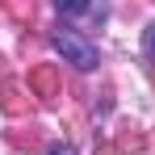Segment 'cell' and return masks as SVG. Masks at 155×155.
<instances>
[{
  "mask_svg": "<svg viewBox=\"0 0 155 155\" xmlns=\"http://www.w3.org/2000/svg\"><path fill=\"white\" fill-rule=\"evenodd\" d=\"M51 42H54V51L63 54V63H71V67H80V71H92V67H97V46H92L80 29L59 25L51 34Z\"/></svg>",
  "mask_w": 155,
  "mask_h": 155,
  "instance_id": "obj_1",
  "label": "cell"
},
{
  "mask_svg": "<svg viewBox=\"0 0 155 155\" xmlns=\"http://www.w3.org/2000/svg\"><path fill=\"white\" fill-rule=\"evenodd\" d=\"M88 4H92V0H54V8H59L63 17H80Z\"/></svg>",
  "mask_w": 155,
  "mask_h": 155,
  "instance_id": "obj_2",
  "label": "cell"
},
{
  "mask_svg": "<svg viewBox=\"0 0 155 155\" xmlns=\"http://www.w3.org/2000/svg\"><path fill=\"white\" fill-rule=\"evenodd\" d=\"M143 54H147V59H155V21L143 29Z\"/></svg>",
  "mask_w": 155,
  "mask_h": 155,
  "instance_id": "obj_3",
  "label": "cell"
},
{
  "mask_svg": "<svg viewBox=\"0 0 155 155\" xmlns=\"http://www.w3.org/2000/svg\"><path fill=\"white\" fill-rule=\"evenodd\" d=\"M51 155H80L76 147H67V143H59V147H51Z\"/></svg>",
  "mask_w": 155,
  "mask_h": 155,
  "instance_id": "obj_4",
  "label": "cell"
}]
</instances>
